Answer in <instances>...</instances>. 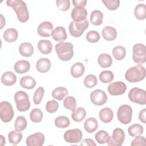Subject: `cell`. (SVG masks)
I'll return each instance as SVG.
<instances>
[{"instance_id":"cell-53","label":"cell","mask_w":146,"mask_h":146,"mask_svg":"<svg viewBox=\"0 0 146 146\" xmlns=\"http://www.w3.org/2000/svg\"><path fill=\"white\" fill-rule=\"evenodd\" d=\"M1 29H2L4 26H5L6 24V21H5V19L4 18L3 16L1 14Z\"/></svg>"},{"instance_id":"cell-14","label":"cell","mask_w":146,"mask_h":146,"mask_svg":"<svg viewBox=\"0 0 146 146\" xmlns=\"http://www.w3.org/2000/svg\"><path fill=\"white\" fill-rule=\"evenodd\" d=\"M44 142V136L40 132H36L29 136L26 143L27 146H42Z\"/></svg>"},{"instance_id":"cell-20","label":"cell","mask_w":146,"mask_h":146,"mask_svg":"<svg viewBox=\"0 0 146 146\" xmlns=\"http://www.w3.org/2000/svg\"><path fill=\"white\" fill-rule=\"evenodd\" d=\"M37 46L39 52L44 55L50 54L53 48L52 43L49 40H40L38 42Z\"/></svg>"},{"instance_id":"cell-6","label":"cell","mask_w":146,"mask_h":146,"mask_svg":"<svg viewBox=\"0 0 146 146\" xmlns=\"http://www.w3.org/2000/svg\"><path fill=\"white\" fill-rule=\"evenodd\" d=\"M132 109L127 104L121 105L117 110V117L119 121L123 124H129L132 120Z\"/></svg>"},{"instance_id":"cell-5","label":"cell","mask_w":146,"mask_h":146,"mask_svg":"<svg viewBox=\"0 0 146 146\" xmlns=\"http://www.w3.org/2000/svg\"><path fill=\"white\" fill-rule=\"evenodd\" d=\"M89 22L86 19L81 22L71 21L70 23L68 29L70 34L75 37H80L84 33V31L88 27Z\"/></svg>"},{"instance_id":"cell-54","label":"cell","mask_w":146,"mask_h":146,"mask_svg":"<svg viewBox=\"0 0 146 146\" xmlns=\"http://www.w3.org/2000/svg\"><path fill=\"white\" fill-rule=\"evenodd\" d=\"M0 137H1V146L4 145L6 144L5 138L2 135H0Z\"/></svg>"},{"instance_id":"cell-50","label":"cell","mask_w":146,"mask_h":146,"mask_svg":"<svg viewBox=\"0 0 146 146\" xmlns=\"http://www.w3.org/2000/svg\"><path fill=\"white\" fill-rule=\"evenodd\" d=\"M81 146H96V144L94 142V141L91 139H85L82 140V141L80 143Z\"/></svg>"},{"instance_id":"cell-31","label":"cell","mask_w":146,"mask_h":146,"mask_svg":"<svg viewBox=\"0 0 146 146\" xmlns=\"http://www.w3.org/2000/svg\"><path fill=\"white\" fill-rule=\"evenodd\" d=\"M134 15L138 20H144L146 18V6L140 3L136 6L134 10Z\"/></svg>"},{"instance_id":"cell-1","label":"cell","mask_w":146,"mask_h":146,"mask_svg":"<svg viewBox=\"0 0 146 146\" xmlns=\"http://www.w3.org/2000/svg\"><path fill=\"white\" fill-rule=\"evenodd\" d=\"M7 6L13 7L15 12L18 19L22 23L29 20V13L26 3L21 0H7Z\"/></svg>"},{"instance_id":"cell-32","label":"cell","mask_w":146,"mask_h":146,"mask_svg":"<svg viewBox=\"0 0 146 146\" xmlns=\"http://www.w3.org/2000/svg\"><path fill=\"white\" fill-rule=\"evenodd\" d=\"M86 116V110L83 107H78L75 108L71 114L72 120L76 122L82 121Z\"/></svg>"},{"instance_id":"cell-41","label":"cell","mask_w":146,"mask_h":146,"mask_svg":"<svg viewBox=\"0 0 146 146\" xmlns=\"http://www.w3.org/2000/svg\"><path fill=\"white\" fill-rule=\"evenodd\" d=\"M43 112L39 108H34L30 112V118L34 123H39L43 119Z\"/></svg>"},{"instance_id":"cell-35","label":"cell","mask_w":146,"mask_h":146,"mask_svg":"<svg viewBox=\"0 0 146 146\" xmlns=\"http://www.w3.org/2000/svg\"><path fill=\"white\" fill-rule=\"evenodd\" d=\"M113 58L117 60H121L123 59L126 55L125 48L121 46H117L112 49V51Z\"/></svg>"},{"instance_id":"cell-46","label":"cell","mask_w":146,"mask_h":146,"mask_svg":"<svg viewBox=\"0 0 146 146\" xmlns=\"http://www.w3.org/2000/svg\"><path fill=\"white\" fill-rule=\"evenodd\" d=\"M102 2L110 10H116L120 6V1L119 0H103Z\"/></svg>"},{"instance_id":"cell-28","label":"cell","mask_w":146,"mask_h":146,"mask_svg":"<svg viewBox=\"0 0 146 146\" xmlns=\"http://www.w3.org/2000/svg\"><path fill=\"white\" fill-rule=\"evenodd\" d=\"M36 81L34 78L31 76H25L20 79V85L22 87L31 90L34 88L36 86Z\"/></svg>"},{"instance_id":"cell-27","label":"cell","mask_w":146,"mask_h":146,"mask_svg":"<svg viewBox=\"0 0 146 146\" xmlns=\"http://www.w3.org/2000/svg\"><path fill=\"white\" fill-rule=\"evenodd\" d=\"M18 36V33L16 29L14 28H9L6 30L3 34V38L5 41L8 43L15 42Z\"/></svg>"},{"instance_id":"cell-18","label":"cell","mask_w":146,"mask_h":146,"mask_svg":"<svg viewBox=\"0 0 146 146\" xmlns=\"http://www.w3.org/2000/svg\"><path fill=\"white\" fill-rule=\"evenodd\" d=\"M14 68L15 71L18 74H24L30 70V63L27 60H20L15 62Z\"/></svg>"},{"instance_id":"cell-43","label":"cell","mask_w":146,"mask_h":146,"mask_svg":"<svg viewBox=\"0 0 146 146\" xmlns=\"http://www.w3.org/2000/svg\"><path fill=\"white\" fill-rule=\"evenodd\" d=\"M83 83L87 88H91L96 86L98 83V79L95 75L93 74H90L84 78Z\"/></svg>"},{"instance_id":"cell-24","label":"cell","mask_w":146,"mask_h":146,"mask_svg":"<svg viewBox=\"0 0 146 146\" xmlns=\"http://www.w3.org/2000/svg\"><path fill=\"white\" fill-rule=\"evenodd\" d=\"M85 71V67L81 62L75 63L71 67L70 72L73 78H78L82 76Z\"/></svg>"},{"instance_id":"cell-39","label":"cell","mask_w":146,"mask_h":146,"mask_svg":"<svg viewBox=\"0 0 146 146\" xmlns=\"http://www.w3.org/2000/svg\"><path fill=\"white\" fill-rule=\"evenodd\" d=\"M63 106L67 110L73 111L76 107V101L74 97L67 96L63 100Z\"/></svg>"},{"instance_id":"cell-3","label":"cell","mask_w":146,"mask_h":146,"mask_svg":"<svg viewBox=\"0 0 146 146\" xmlns=\"http://www.w3.org/2000/svg\"><path fill=\"white\" fill-rule=\"evenodd\" d=\"M73 44L70 42H60L55 46L58 58L62 61L70 60L74 55Z\"/></svg>"},{"instance_id":"cell-30","label":"cell","mask_w":146,"mask_h":146,"mask_svg":"<svg viewBox=\"0 0 146 146\" xmlns=\"http://www.w3.org/2000/svg\"><path fill=\"white\" fill-rule=\"evenodd\" d=\"M98 63L102 68L110 67L112 64V59L108 54H102L98 58Z\"/></svg>"},{"instance_id":"cell-7","label":"cell","mask_w":146,"mask_h":146,"mask_svg":"<svg viewBox=\"0 0 146 146\" xmlns=\"http://www.w3.org/2000/svg\"><path fill=\"white\" fill-rule=\"evenodd\" d=\"M128 98L131 102L140 105L146 104V93L144 90L134 87L130 90Z\"/></svg>"},{"instance_id":"cell-15","label":"cell","mask_w":146,"mask_h":146,"mask_svg":"<svg viewBox=\"0 0 146 146\" xmlns=\"http://www.w3.org/2000/svg\"><path fill=\"white\" fill-rule=\"evenodd\" d=\"M54 31L52 24L48 21H44L40 23L38 27V34L43 37H50Z\"/></svg>"},{"instance_id":"cell-12","label":"cell","mask_w":146,"mask_h":146,"mask_svg":"<svg viewBox=\"0 0 146 146\" xmlns=\"http://www.w3.org/2000/svg\"><path fill=\"white\" fill-rule=\"evenodd\" d=\"M82 132L80 129L78 128L66 131L63 136L64 140L70 143H79L82 139Z\"/></svg>"},{"instance_id":"cell-11","label":"cell","mask_w":146,"mask_h":146,"mask_svg":"<svg viewBox=\"0 0 146 146\" xmlns=\"http://www.w3.org/2000/svg\"><path fill=\"white\" fill-rule=\"evenodd\" d=\"M91 102L98 106H102L107 102V95L106 92L99 89L93 91L90 96Z\"/></svg>"},{"instance_id":"cell-34","label":"cell","mask_w":146,"mask_h":146,"mask_svg":"<svg viewBox=\"0 0 146 146\" xmlns=\"http://www.w3.org/2000/svg\"><path fill=\"white\" fill-rule=\"evenodd\" d=\"M22 139V133L20 131L13 130L8 134V140L10 143L16 145L19 144Z\"/></svg>"},{"instance_id":"cell-33","label":"cell","mask_w":146,"mask_h":146,"mask_svg":"<svg viewBox=\"0 0 146 146\" xmlns=\"http://www.w3.org/2000/svg\"><path fill=\"white\" fill-rule=\"evenodd\" d=\"M68 95L67 88L63 87H58L52 91V97L58 100H62L64 98Z\"/></svg>"},{"instance_id":"cell-26","label":"cell","mask_w":146,"mask_h":146,"mask_svg":"<svg viewBox=\"0 0 146 146\" xmlns=\"http://www.w3.org/2000/svg\"><path fill=\"white\" fill-rule=\"evenodd\" d=\"M84 128L85 131L90 133L94 132L98 128V123L94 117L87 118L84 123Z\"/></svg>"},{"instance_id":"cell-4","label":"cell","mask_w":146,"mask_h":146,"mask_svg":"<svg viewBox=\"0 0 146 146\" xmlns=\"http://www.w3.org/2000/svg\"><path fill=\"white\" fill-rule=\"evenodd\" d=\"M14 100L16 103V107L20 112H25L30 107L29 95L23 91H19L15 92Z\"/></svg>"},{"instance_id":"cell-29","label":"cell","mask_w":146,"mask_h":146,"mask_svg":"<svg viewBox=\"0 0 146 146\" xmlns=\"http://www.w3.org/2000/svg\"><path fill=\"white\" fill-rule=\"evenodd\" d=\"M90 19L93 25L99 26L103 23V14L99 10H95L91 12Z\"/></svg>"},{"instance_id":"cell-40","label":"cell","mask_w":146,"mask_h":146,"mask_svg":"<svg viewBox=\"0 0 146 146\" xmlns=\"http://www.w3.org/2000/svg\"><path fill=\"white\" fill-rule=\"evenodd\" d=\"M70 124L69 119L65 116H59L55 120V125L59 128H65L68 127Z\"/></svg>"},{"instance_id":"cell-48","label":"cell","mask_w":146,"mask_h":146,"mask_svg":"<svg viewBox=\"0 0 146 146\" xmlns=\"http://www.w3.org/2000/svg\"><path fill=\"white\" fill-rule=\"evenodd\" d=\"M56 5L59 10L62 11H67L70 7V1L69 0H57Z\"/></svg>"},{"instance_id":"cell-51","label":"cell","mask_w":146,"mask_h":146,"mask_svg":"<svg viewBox=\"0 0 146 146\" xmlns=\"http://www.w3.org/2000/svg\"><path fill=\"white\" fill-rule=\"evenodd\" d=\"M73 5L75 7H78V6H82L84 7L86 6L87 1L86 0H72V1Z\"/></svg>"},{"instance_id":"cell-45","label":"cell","mask_w":146,"mask_h":146,"mask_svg":"<svg viewBox=\"0 0 146 146\" xmlns=\"http://www.w3.org/2000/svg\"><path fill=\"white\" fill-rule=\"evenodd\" d=\"M86 38L88 42L96 43L100 40V36L99 33L97 31L91 30L87 33Z\"/></svg>"},{"instance_id":"cell-16","label":"cell","mask_w":146,"mask_h":146,"mask_svg":"<svg viewBox=\"0 0 146 146\" xmlns=\"http://www.w3.org/2000/svg\"><path fill=\"white\" fill-rule=\"evenodd\" d=\"M71 16L74 21L81 22L86 19L87 11L84 7L82 6L75 7L71 11Z\"/></svg>"},{"instance_id":"cell-44","label":"cell","mask_w":146,"mask_h":146,"mask_svg":"<svg viewBox=\"0 0 146 146\" xmlns=\"http://www.w3.org/2000/svg\"><path fill=\"white\" fill-rule=\"evenodd\" d=\"M44 94V89L42 87H38L35 91L33 96V102L35 104H39L42 100Z\"/></svg>"},{"instance_id":"cell-36","label":"cell","mask_w":146,"mask_h":146,"mask_svg":"<svg viewBox=\"0 0 146 146\" xmlns=\"http://www.w3.org/2000/svg\"><path fill=\"white\" fill-rule=\"evenodd\" d=\"M110 136L108 132L104 130L99 131L95 135V138L96 141L100 144L107 143L110 140Z\"/></svg>"},{"instance_id":"cell-21","label":"cell","mask_w":146,"mask_h":146,"mask_svg":"<svg viewBox=\"0 0 146 146\" xmlns=\"http://www.w3.org/2000/svg\"><path fill=\"white\" fill-rule=\"evenodd\" d=\"M102 34L103 39L108 41L115 40L117 37L116 30L111 26H106L102 31Z\"/></svg>"},{"instance_id":"cell-2","label":"cell","mask_w":146,"mask_h":146,"mask_svg":"<svg viewBox=\"0 0 146 146\" xmlns=\"http://www.w3.org/2000/svg\"><path fill=\"white\" fill-rule=\"evenodd\" d=\"M145 68L141 64H138L128 68L125 73V79L130 83L139 82L145 78Z\"/></svg>"},{"instance_id":"cell-52","label":"cell","mask_w":146,"mask_h":146,"mask_svg":"<svg viewBox=\"0 0 146 146\" xmlns=\"http://www.w3.org/2000/svg\"><path fill=\"white\" fill-rule=\"evenodd\" d=\"M145 114H146V108H143V110H141L139 113V119L140 121L144 124L146 123Z\"/></svg>"},{"instance_id":"cell-8","label":"cell","mask_w":146,"mask_h":146,"mask_svg":"<svg viewBox=\"0 0 146 146\" xmlns=\"http://www.w3.org/2000/svg\"><path fill=\"white\" fill-rule=\"evenodd\" d=\"M14 112L11 104L7 101L0 103V117L2 121L8 123L12 120Z\"/></svg>"},{"instance_id":"cell-25","label":"cell","mask_w":146,"mask_h":146,"mask_svg":"<svg viewBox=\"0 0 146 146\" xmlns=\"http://www.w3.org/2000/svg\"><path fill=\"white\" fill-rule=\"evenodd\" d=\"M19 52L23 56L30 57L34 52V47L29 42H23L19 47Z\"/></svg>"},{"instance_id":"cell-38","label":"cell","mask_w":146,"mask_h":146,"mask_svg":"<svg viewBox=\"0 0 146 146\" xmlns=\"http://www.w3.org/2000/svg\"><path fill=\"white\" fill-rule=\"evenodd\" d=\"M27 125V123L26 118L23 116H19L15 119L14 128L15 130L21 132L26 129Z\"/></svg>"},{"instance_id":"cell-47","label":"cell","mask_w":146,"mask_h":146,"mask_svg":"<svg viewBox=\"0 0 146 146\" xmlns=\"http://www.w3.org/2000/svg\"><path fill=\"white\" fill-rule=\"evenodd\" d=\"M59 108V104L55 100H49L47 102L46 105V111L51 113H54L57 111Z\"/></svg>"},{"instance_id":"cell-49","label":"cell","mask_w":146,"mask_h":146,"mask_svg":"<svg viewBox=\"0 0 146 146\" xmlns=\"http://www.w3.org/2000/svg\"><path fill=\"white\" fill-rule=\"evenodd\" d=\"M146 140L144 136H136L135 138L132 141L131 145V146H138V145H145Z\"/></svg>"},{"instance_id":"cell-23","label":"cell","mask_w":146,"mask_h":146,"mask_svg":"<svg viewBox=\"0 0 146 146\" xmlns=\"http://www.w3.org/2000/svg\"><path fill=\"white\" fill-rule=\"evenodd\" d=\"M99 117L102 122L104 123H108L113 119V113L111 108L105 107L100 111Z\"/></svg>"},{"instance_id":"cell-19","label":"cell","mask_w":146,"mask_h":146,"mask_svg":"<svg viewBox=\"0 0 146 146\" xmlns=\"http://www.w3.org/2000/svg\"><path fill=\"white\" fill-rule=\"evenodd\" d=\"M52 37L55 41L62 42L65 40L67 38V33L66 29L62 26H58L54 29L52 34Z\"/></svg>"},{"instance_id":"cell-37","label":"cell","mask_w":146,"mask_h":146,"mask_svg":"<svg viewBox=\"0 0 146 146\" xmlns=\"http://www.w3.org/2000/svg\"><path fill=\"white\" fill-rule=\"evenodd\" d=\"M144 131L143 127L139 124H134L130 125L128 128V134L132 137L141 135Z\"/></svg>"},{"instance_id":"cell-9","label":"cell","mask_w":146,"mask_h":146,"mask_svg":"<svg viewBox=\"0 0 146 146\" xmlns=\"http://www.w3.org/2000/svg\"><path fill=\"white\" fill-rule=\"evenodd\" d=\"M132 58L133 61L140 64H144L146 61V48L141 43L135 44L132 50Z\"/></svg>"},{"instance_id":"cell-17","label":"cell","mask_w":146,"mask_h":146,"mask_svg":"<svg viewBox=\"0 0 146 146\" xmlns=\"http://www.w3.org/2000/svg\"><path fill=\"white\" fill-rule=\"evenodd\" d=\"M51 66V64L49 59L47 58H42L36 62V68L39 72L45 73L49 71Z\"/></svg>"},{"instance_id":"cell-13","label":"cell","mask_w":146,"mask_h":146,"mask_svg":"<svg viewBox=\"0 0 146 146\" xmlns=\"http://www.w3.org/2000/svg\"><path fill=\"white\" fill-rule=\"evenodd\" d=\"M108 93L113 96L120 95L125 93L127 90L126 84L121 81L111 83L108 86Z\"/></svg>"},{"instance_id":"cell-10","label":"cell","mask_w":146,"mask_h":146,"mask_svg":"<svg viewBox=\"0 0 146 146\" xmlns=\"http://www.w3.org/2000/svg\"><path fill=\"white\" fill-rule=\"evenodd\" d=\"M124 139L125 133L124 131L120 128H116L113 131L107 145L108 146H120L123 144Z\"/></svg>"},{"instance_id":"cell-22","label":"cell","mask_w":146,"mask_h":146,"mask_svg":"<svg viewBox=\"0 0 146 146\" xmlns=\"http://www.w3.org/2000/svg\"><path fill=\"white\" fill-rule=\"evenodd\" d=\"M1 80L5 86H10L16 83L17 76L12 71H6L2 74Z\"/></svg>"},{"instance_id":"cell-42","label":"cell","mask_w":146,"mask_h":146,"mask_svg":"<svg viewBox=\"0 0 146 146\" xmlns=\"http://www.w3.org/2000/svg\"><path fill=\"white\" fill-rule=\"evenodd\" d=\"M99 79L103 83H108L111 82L114 78V75L111 71L106 70L102 71L99 74Z\"/></svg>"}]
</instances>
